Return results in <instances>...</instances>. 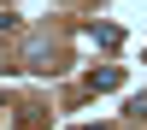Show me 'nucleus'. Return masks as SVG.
Returning a JSON list of instances; mask_svg holds the SVG:
<instances>
[{
	"label": "nucleus",
	"mask_w": 147,
	"mask_h": 130,
	"mask_svg": "<svg viewBox=\"0 0 147 130\" xmlns=\"http://www.w3.org/2000/svg\"><path fill=\"white\" fill-rule=\"evenodd\" d=\"M88 35H94V42H100V47H118V42H124V35H118L112 24H88Z\"/></svg>",
	"instance_id": "f257e3e1"
},
{
	"label": "nucleus",
	"mask_w": 147,
	"mask_h": 130,
	"mask_svg": "<svg viewBox=\"0 0 147 130\" xmlns=\"http://www.w3.org/2000/svg\"><path fill=\"white\" fill-rule=\"evenodd\" d=\"M88 89H118V71L106 65V71H88Z\"/></svg>",
	"instance_id": "f03ea898"
},
{
	"label": "nucleus",
	"mask_w": 147,
	"mask_h": 130,
	"mask_svg": "<svg viewBox=\"0 0 147 130\" xmlns=\"http://www.w3.org/2000/svg\"><path fill=\"white\" fill-rule=\"evenodd\" d=\"M82 130H112V124H82Z\"/></svg>",
	"instance_id": "7ed1b4c3"
},
{
	"label": "nucleus",
	"mask_w": 147,
	"mask_h": 130,
	"mask_svg": "<svg viewBox=\"0 0 147 130\" xmlns=\"http://www.w3.org/2000/svg\"><path fill=\"white\" fill-rule=\"evenodd\" d=\"M0 112H6V101H0Z\"/></svg>",
	"instance_id": "20e7f679"
}]
</instances>
